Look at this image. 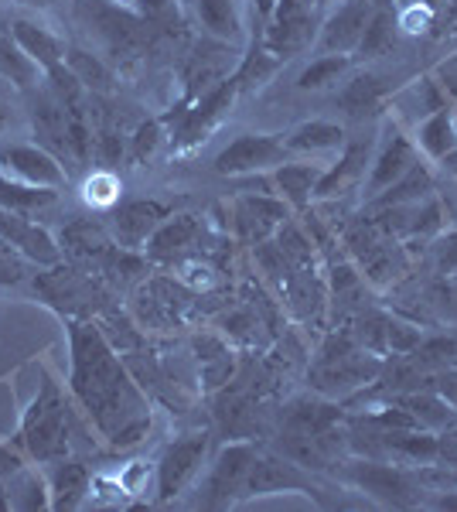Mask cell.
<instances>
[{"label": "cell", "mask_w": 457, "mask_h": 512, "mask_svg": "<svg viewBox=\"0 0 457 512\" xmlns=\"http://www.w3.org/2000/svg\"><path fill=\"white\" fill-rule=\"evenodd\" d=\"M69 338V386L72 400L89 417L96 434L113 451H130L147 441L154 427V407L137 376L116 352L110 335L93 318L62 315Z\"/></svg>", "instance_id": "obj_1"}, {"label": "cell", "mask_w": 457, "mask_h": 512, "mask_svg": "<svg viewBox=\"0 0 457 512\" xmlns=\"http://www.w3.org/2000/svg\"><path fill=\"white\" fill-rule=\"evenodd\" d=\"M69 403L55 379H41V386L31 396V403L21 410L18 434H14V448L28 461L38 465H52V461L69 458Z\"/></svg>", "instance_id": "obj_2"}, {"label": "cell", "mask_w": 457, "mask_h": 512, "mask_svg": "<svg viewBox=\"0 0 457 512\" xmlns=\"http://www.w3.org/2000/svg\"><path fill=\"white\" fill-rule=\"evenodd\" d=\"M379 376H382L379 355L365 352L362 345L348 335H331L328 342L321 345L311 373H307L311 390L328 396V400H338V396L362 390V386L376 383Z\"/></svg>", "instance_id": "obj_3"}, {"label": "cell", "mask_w": 457, "mask_h": 512, "mask_svg": "<svg viewBox=\"0 0 457 512\" xmlns=\"http://www.w3.org/2000/svg\"><path fill=\"white\" fill-rule=\"evenodd\" d=\"M338 475L342 482H348L352 489H359L369 495L376 506L382 509H410L420 502V482L400 461H386V458H352V461H338Z\"/></svg>", "instance_id": "obj_4"}, {"label": "cell", "mask_w": 457, "mask_h": 512, "mask_svg": "<svg viewBox=\"0 0 457 512\" xmlns=\"http://www.w3.org/2000/svg\"><path fill=\"white\" fill-rule=\"evenodd\" d=\"M280 492H301L314 502V506H324V509L331 506V502L324 499L321 485L314 482L304 465L290 461L287 454H280V451L260 448L253 458V465H249L243 492H239V506H243V502H253V499H267V495H280Z\"/></svg>", "instance_id": "obj_5"}, {"label": "cell", "mask_w": 457, "mask_h": 512, "mask_svg": "<svg viewBox=\"0 0 457 512\" xmlns=\"http://www.w3.org/2000/svg\"><path fill=\"white\" fill-rule=\"evenodd\" d=\"M209 468V431H191L171 441L154 465V502L181 499Z\"/></svg>", "instance_id": "obj_6"}, {"label": "cell", "mask_w": 457, "mask_h": 512, "mask_svg": "<svg viewBox=\"0 0 457 512\" xmlns=\"http://www.w3.org/2000/svg\"><path fill=\"white\" fill-rule=\"evenodd\" d=\"M256 451H260V444L249 441V437L222 444L219 454H215L209 461V468L202 472V482H198V506L202 509L239 506V492H243V482L249 475V465H253Z\"/></svg>", "instance_id": "obj_7"}, {"label": "cell", "mask_w": 457, "mask_h": 512, "mask_svg": "<svg viewBox=\"0 0 457 512\" xmlns=\"http://www.w3.org/2000/svg\"><path fill=\"white\" fill-rule=\"evenodd\" d=\"M236 96H239V82H236V76H229V79L215 82L212 89H205L202 96L191 99L185 106V113H181V120L174 123L171 151L188 154V151H195L202 140H209L212 130L226 120V113L232 110Z\"/></svg>", "instance_id": "obj_8"}, {"label": "cell", "mask_w": 457, "mask_h": 512, "mask_svg": "<svg viewBox=\"0 0 457 512\" xmlns=\"http://www.w3.org/2000/svg\"><path fill=\"white\" fill-rule=\"evenodd\" d=\"M294 154L287 151L284 134H239L229 140L212 161V171L222 178H246V175H270Z\"/></svg>", "instance_id": "obj_9"}, {"label": "cell", "mask_w": 457, "mask_h": 512, "mask_svg": "<svg viewBox=\"0 0 457 512\" xmlns=\"http://www.w3.org/2000/svg\"><path fill=\"white\" fill-rule=\"evenodd\" d=\"M0 171L18 181H28V185H38V188H69V168L55 158L52 151H45L41 144H0Z\"/></svg>", "instance_id": "obj_10"}, {"label": "cell", "mask_w": 457, "mask_h": 512, "mask_svg": "<svg viewBox=\"0 0 457 512\" xmlns=\"http://www.w3.org/2000/svg\"><path fill=\"white\" fill-rule=\"evenodd\" d=\"M171 212L174 209L168 202H161V198H130V202H120L116 209H110L113 243L127 253H140Z\"/></svg>", "instance_id": "obj_11"}, {"label": "cell", "mask_w": 457, "mask_h": 512, "mask_svg": "<svg viewBox=\"0 0 457 512\" xmlns=\"http://www.w3.org/2000/svg\"><path fill=\"white\" fill-rule=\"evenodd\" d=\"M372 11L365 0H338L331 14L318 24V38H314V52L318 55H355L359 41L365 35Z\"/></svg>", "instance_id": "obj_12"}, {"label": "cell", "mask_w": 457, "mask_h": 512, "mask_svg": "<svg viewBox=\"0 0 457 512\" xmlns=\"http://www.w3.org/2000/svg\"><path fill=\"white\" fill-rule=\"evenodd\" d=\"M0 239H4L7 246H14L24 260L35 263L41 270H52L65 260L62 243L52 236V229L41 226V222L31 216H18V212L0 209Z\"/></svg>", "instance_id": "obj_13"}, {"label": "cell", "mask_w": 457, "mask_h": 512, "mask_svg": "<svg viewBox=\"0 0 457 512\" xmlns=\"http://www.w3.org/2000/svg\"><path fill=\"white\" fill-rule=\"evenodd\" d=\"M372 154H376L372 140H345L338 161L324 168L318 188H314V202H331V198H342L348 192H355V188H362Z\"/></svg>", "instance_id": "obj_14"}, {"label": "cell", "mask_w": 457, "mask_h": 512, "mask_svg": "<svg viewBox=\"0 0 457 512\" xmlns=\"http://www.w3.org/2000/svg\"><path fill=\"white\" fill-rule=\"evenodd\" d=\"M420 161V151H417V140H410L406 134L393 127V134L379 144V151L372 154V164H369V178H365V202L386 192L389 185H396L413 164Z\"/></svg>", "instance_id": "obj_15"}, {"label": "cell", "mask_w": 457, "mask_h": 512, "mask_svg": "<svg viewBox=\"0 0 457 512\" xmlns=\"http://www.w3.org/2000/svg\"><path fill=\"white\" fill-rule=\"evenodd\" d=\"M290 222V205L280 195H256L249 192L236 202V226L249 243L263 246L270 236L280 233V226Z\"/></svg>", "instance_id": "obj_16"}, {"label": "cell", "mask_w": 457, "mask_h": 512, "mask_svg": "<svg viewBox=\"0 0 457 512\" xmlns=\"http://www.w3.org/2000/svg\"><path fill=\"white\" fill-rule=\"evenodd\" d=\"M198 239H202V222L195 216H188V212H178V216L171 212V216L157 226V233L147 239L144 253L151 263H181Z\"/></svg>", "instance_id": "obj_17"}, {"label": "cell", "mask_w": 457, "mask_h": 512, "mask_svg": "<svg viewBox=\"0 0 457 512\" xmlns=\"http://www.w3.org/2000/svg\"><path fill=\"white\" fill-rule=\"evenodd\" d=\"M48 489H52V512H76L86 506L89 492H93V472L86 461L62 458L45 468Z\"/></svg>", "instance_id": "obj_18"}, {"label": "cell", "mask_w": 457, "mask_h": 512, "mask_svg": "<svg viewBox=\"0 0 457 512\" xmlns=\"http://www.w3.org/2000/svg\"><path fill=\"white\" fill-rule=\"evenodd\" d=\"M31 130H35V144L52 151L58 161L69 158V140H65V106L52 89L41 82L35 89V106H31Z\"/></svg>", "instance_id": "obj_19"}, {"label": "cell", "mask_w": 457, "mask_h": 512, "mask_svg": "<svg viewBox=\"0 0 457 512\" xmlns=\"http://www.w3.org/2000/svg\"><path fill=\"white\" fill-rule=\"evenodd\" d=\"M389 400H396L403 410H410L417 417V424L423 431H434V434H447L457 427V403L447 400L444 393L437 390H400L393 393Z\"/></svg>", "instance_id": "obj_20"}, {"label": "cell", "mask_w": 457, "mask_h": 512, "mask_svg": "<svg viewBox=\"0 0 457 512\" xmlns=\"http://www.w3.org/2000/svg\"><path fill=\"white\" fill-rule=\"evenodd\" d=\"M7 35L18 41L21 52L28 55L31 62L41 65V72H48V69H55V65L65 62V48L69 45H65L52 28H45V24H38L31 18H14L11 24H7Z\"/></svg>", "instance_id": "obj_21"}, {"label": "cell", "mask_w": 457, "mask_h": 512, "mask_svg": "<svg viewBox=\"0 0 457 512\" xmlns=\"http://www.w3.org/2000/svg\"><path fill=\"white\" fill-rule=\"evenodd\" d=\"M270 175H273V188H277V195L284 198L294 212H304L307 205L314 202V188H318V181L324 175V164L290 158L287 164H280L277 171H270Z\"/></svg>", "instance_id": "obj_22"}, {"label": "cell", "mask_w": 457, "mask_h": 512, "mask_svg": "<svg viewBox=\"0 0 457 512\" xmlns=\"http://www.w3.org/2000/svg\"><path fill=\"white\" fill-rule=\"evenodd\" d=\"M417 151L427 161H451L457 154V117L451 103L427 113L417 127Z\"/></svg>", "instance_id": "obj_23"}, {"label": "cell", "mask_w": 457, "mask_h": 512, "mask_svg": "<svg viewBox=\"0 0 457 512\" xmlns=\"http://www.w3.org/2000/svg\"><path fill=\"white\" fill-rule=\"evenodd\" d=\"M284 144L290 154H331L345 147V127L331 120H307L301 127H294L290 134H284Z\"/></svg>", "instance_id": "obj_24"}, {"label": "cell", "mask_w": 457, "mask_h": 512, "mask_svg": "<svg viewBox=\"0 0 457 512\" xmlns=\"http://www.w3.org/2000/svg\"><path fill=\"white\" fill-rule=\"evenodd\" d=\"M430 195H434V178H430L427 164L417 161L396 185H389L382 195L369 198V209H410V205H420Z\"/></svg>", "instance_id": "obj_25"}, {"label": "cell", "mask_w": 457, "mask_h": 512, "mask_svg": "<svg viewBox=\"0 0 457 512\" xmlns=\"http://www.w3.org/2000/svg\"><path fill=\"white\" fill-rule=\"evenodd\" d=\"M4 492L11 509H24V512H35V509H52V489H48V475L38 472V468H18L14 475L4 478Z\"/></svg>", "instance_id": "obj_26"}, {"label": "cell", "mask_w": 457, "mask_h": 512, "mask_svg": "<svg viewBox=\"0 0 457 512\" xmlns=\"http://www.w3.org/2000/svg\"><path fill=\"white\" fill-rule=\"evenodd\" d=\"M58 243H62V253L72 256V260H99V256H106L113 250V236L106 233L99 222L93 219H82V222H72V226H65V233L58 236Z\"/></svg>", "instance_id": "obj_27"}, {"label": "cell", "mask_w": 457, "mask_h": 512, "mask_svg": "<svg viewBox=\"0 0 457 512\" xmlns=\"http://www.w3.org/2000/svg\"><path fill=\"white\" fill-rule=\"evenodd\" d=\"M195 14L215 41L236 45V41L243 38V11H239V0H195Z\"/></svg>", "instance_id": "obj_28"}, {"label": "cell", "mask_w": 457, "mask_h": 512, "mask_svg": "<svg viewBox=\"0 0 457 512\" xmlns=\"http://www.w3.org/2000/svg\"><path fill=\"white\" fill-rule=\"evenodd\" d=\"M55 188H38V185H28V181H18L11 175L0 171V209L7 212H18V216H35V212L48 209V205L58 202Z\"/></svg>", "instance_id": "obj_29"}, {"label": "cell", "mask_w": 457, "mask_h": 512, "mask_svg": "<svg viewBox=\"0 0 457 512\" xmlns=\"http://www.w3.org/2000/svg\"><path fill=\"white\" fill-rule=\"evenodd\" d=\"M0 79H7L11 86H18L21 93H35V89L45 82V72H41L38 62H31L28 55L21 52V45L11 35H0Z\"/></svg>", "instance_id": "obj_30"}, {"label": "cell", "mask_w": 457, "mask_h": 512, "mask_svg": "<svg viewBox=\"0 0 457 512\" xmlns=\"http://www.w3.org/2000/svg\"><path fill=\"white\" fill-rule=\"evenodd\" d=\"M352 69H355V55H318V59H311L297 72V89H301V93L335 89Z\"/></svg>", "instance_id": "obj_31"}, {"label": "cell", "mask_w": 457, "mask_h": 512, "mask_svg": "<svg viewBox=\"0 0 457 512\" xmlns=\"http://www.w3.org/2000/svg\"><path fill=\"white\" fill-rule=\"evenodd\" d=\"M280 65H284V59H277L260 38H253L249 52L236 62V72H232L239 82V93H253V89L267 86V79L277 76Z\"/></svg>", "instance_id": "obj_32"}, {"label": "cell", "mask_w": 457, "mask_h": 512, "mask_svg": "<svg viewBox=\"0 0 457 512\" xmlns=\"http://www.w3.org/2000/svg\"><path fill=\"white\" fill-rule=\"evenodd\" d=\"M65 65H69V72L82 82V89H86L89 96H106L113 89L110 65L99 59V55L86 52V48H79V45L65 48Z\"/></svg>", "instance_id": "obj_33"}, {"label": "cell", "mask_w": 457, "mask_h": 512, "mask_svg": "<svg viewBox=\"0 0 457 512\" xmlns=\"http://www.w3.org/2000/svg\"><path fill=\"white\" fill-rule=\"evenodd\" d=\"M168 117H154V120H144L140 127L134 130V137L127 140V164L130 168H144L147 161H154L161 154L164 144H171V134H168Z\"/></svg>", "instance_id": "obj_34"}, {"label": "cell", "mask_w": 457, "mask_h": 512, "mask_svg": "<svg viewBox=\"0 0 457 512\" xmlns=\"http://www.w3.org/2000/svg\"><path fill=\"white\" fill-rule=\"evenodd\" d=\"M382 96H386V86H382V79L372 76V72H362V76H355V79L345 82V89L338 93V106H342V110L352 120H362L365 113L376 110Z\"/></svg>", "instance_id": "obj_35"}, {"label": "cell", "mask_w": 457, "mask_h": 512, "mask_svg": "<svg viewBox=\"0 0 457 512\" xmlns=\"http://www.w3.org/2000/svg\"><path fill=\"white\" fill-rule=\"evenodd\" d=\"M403 359H410L413 369H420V373H444V369L457 366V338L423 335V342L410 355H403Z\"/></svg>", "instance_id": "obj_36"}, {"label": "cell", "mask_w": 457, "mask_h": 512, "mask_svg": "<svg viewBox=\"0 0 457 512\" xmlns=\"http://www.w3.org/2000/svg\"><path fill=\"white\" fill-rule=\"evenodd\" d=\"M393 35H396V14L389 7H376L369 24H365V35L359 41L355 59H376V55H382L393 45Z\"/></svg>", "instance_id": "obj_37"}, {"label": "cell", "mask_w": 457, "mask_h": 512, "mask_svg": "<svg viewBox=\"0 0 457 512\" xmlns=\"http://www.w3.org/2000/svg\"><path fill=\"white\" fill-rule=\"evenodd\" d=\"M120 192H123V185L110 168L93 171V175L86 178V185H82V198H86L93 209H103V212L120 205Z\"/></svg>", "instance_id": "obj_38"}, {"label": "cell", "mask_w": 457, "mask_h": 512, "mask_svg": "<svg viewBox=\"0 0 457 512\" xmlns=\"http://www.w3.org/2000/svg\"><path fill=\"white\" fill-rule=\"evenodd\" d=\"M423 342V332L410 321L396 318V315H386V335H382V345H386V355H410L417 345Z\"/></svg>", "instance_id": "obj_39"}, {"label": "cell", "mask_w": 457, "mask_h": 512, "mask_svg": "<svg viewBox=\"0 0 457 512\" xmlns=\"http://www.w3.org/2000/svg\"><path fill=\"white\" fill-rule=\"evenodd\" d=\"M96 158L103 161L106 168L127 161V140H123V134H116L113 127H99L96 130Z\"/></svg>", "instance_id": "obj_40"}, {"label": "cell", "mask_w": 457, "mask_h": 512, "mask_svg": "<svg viewBox=\"0 0 457 512\" xmlns=\"http://www.w3.org/2000/svg\"><path fill=\"white\" fill-rule=\"evenodd\" d=\"M24 274H28V260H24L14 246H7L4 239H0V287L21 284Z\"/></svg>", "instance_id": "obj_41"}, {"label": "cell", "mask_w": 457, "mask_h": 512, "mask_svg": "<svg viewBox=\"0 0 457 512\" xmlns=\"http://www.w3.org/2000/svg\"><path fill=\"white\" fill-rule=\"evenodd\" d=\"M434 263H437V274L451 280L457 274V229L451 233H440L434 239Z\"/></svg>", "instance_id": "obj_42"}, {"label": "cell", "mask_w": 457, "mask_h": 512, "mask_svg": "<svg viewBox=\"0 0 457 512\" xmlns=\"http://www.w3.org/2000/svg\"><path fill=\"white\" fill-rule=\"evenodd\" d=\"M437 24V18L430 11H423L420 4H413V7H403L400 14H396V28L406 31V35H427L430 28Z\"/></svg>", "instance_id": "obj_43"}, {"label": "cell", "mask_w": 457, "mask_h": 512, "mask_svg": "<svg viewBox=\"0 0 457 512\" xmlns=\"http://www.w3.org/2000/svg\"><path fill=\"white\" fill-rule=\"evenodd\" d=\"M434 82H437L440 93H444L447 103H457V52L447 55V59L437 65V69H434Z\"/></svg>", "instance_id": "obj_44"}, {"label": "cell", "mask_w": 457, "mask_h": 512, "mask_svg": "<svg viewBox=\"0 0 457 512\" xmlns=\"http://www.w3.org/2000/svg\"><path fill=\"white\" fill-rule=\"evenodd\" d=\"M134 7L144 21H157L161 14L171 11V0H134Z\"/></svg>", "instance_id": "obj_45"}, {"label": "cell", "mask_w": 457, "mask_h": 512, "mask_svg": "<svg viewBox=\"0 0 457 512\" xmlns=\"http://www.w3.org/2000/svg\"><path fill=\"white\" fill-rule=\"evenodd\" d=\"M434 509H447V512H457V489H447L444 495H437L434 502H430Z\"/></svg>", "instance_id": "obj_46"}, {"label": "cell", "mask_w": 457, "mask_h": 512, "mask_svg": "<svg viewBox=\"0 0 457 512\" xmlns=\"http://www.w3.org/2000/svg\"><path fill=\"white\" fill-rule=\"evenodd\" d=\"M273 7H277V0H253V11H256V18H260V24L270 21Z\"/></svg>", "instance_id": "obj_47"}, {"label": "cell", "mask_w": 457, "mask_h": 512, "mask_svg": "<svg viewBox=\"0 0 457 512\" xmlns=\"http://www.w3.org/2000/svg\"><path fill=\"white\" fill-rule=\"evenodd\" d=\"M420 7H423V11L434 14V18H440V14H444L447 7H451V0H420Z\"/></svg>", "instance_id": "obj_48"}, {"label": "cell", "mask_w": 457, "mask_h": 512, "mask_svg": "<svg viewBox=\"0 0 457 512\" xmlns=\"http://www.w3.org/2000/svg\"><path fill=\"white\" fill-rule=\"evenodd\" d=\"M14 4L28 7V11H48V7H55L58 0H14Z\"/></svg>", "instance_id": "obj_49"}, {"label": "cell", "mask_w": 457, "mask_h": 512, "mask_svg": "<svg viewBox=\"0 0 457 512\" xmlns=\"http://www.w3.org/2000/svg\"><path fill=\"white\" fill-rule=\"evenodd\" d=\"M11 106H7V103H0V137H4L7 134V127H11Z\"/></svg>", "instance_id": "obj_50"}, {"label": "cell", "mask_w": 457, "mask_h": 512, "mask_svg": "<svg viewBox=\"0 0 457 512\" xmlns=\"http://www.w3.org/2000/svg\"><path fill=\"white\" fill-rule=\"evenodd\" d=\"M413 4H420V0H393L396 11H403V7H413Z\"/></svg>", "instance_id": "obj_51"}, {"label": "cell", "mask_w": 457, "mask_h": 512, "mask_svg": "<svg viewBox=\"0 0 457 512\" xmlns=\"http://www.w3.org/2000/svg\"><path fill=\"white\" fill-rule=\"evenodd\" d=\"M447 284H451V291H454V297H457V274H454L451 280H447Z\"/></svg>", "instance_id": "obj_52"}]
</instances>
